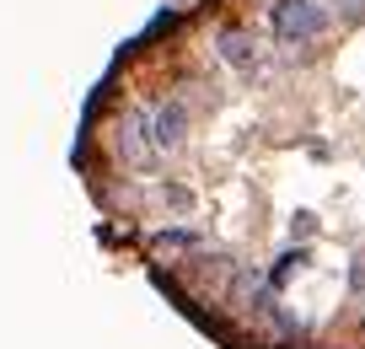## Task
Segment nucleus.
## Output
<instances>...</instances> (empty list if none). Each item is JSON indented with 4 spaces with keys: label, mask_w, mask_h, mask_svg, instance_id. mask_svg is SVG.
<instances>
[{
    "label": "nucleus",
    "mask_w": 365,
    "mask_h": 349,
    "mask_svg": "<svg viewBox=\"0 0 365 349\" xmlns=\"http://www.w3.org/2000/svg\"><path fill=\"white\" fill-rule=\"evenodd\" d=\"M113 156L129 172H156L161 146H156V124H150V108H124L113 118Z\"/></svg>",
    "instance_id": "f257e3e1"
},
{
    "label": "nucleus",
    "mask_w": 365,
    "mask_h": 349,
    "mask_svg": "<svg viewBox=\"0 0 365 349\" xmlns=\"http://www.w3.org/2000/svg\"><path fill=\"white\" fill-rule=\"evenodd\" d=\"M322 27H328V6L322 0H274L269 6L274 44H301V38H317Z\"/></svg>",
    "instance_id": "f03ea898"
},
{
    "label": "nucleus",
    "mask_w": 365,
    "mask_h": 349,
    "mask_svg": "<svg viewBox=\"0 0 365 349\" xmlns=\"http://www.w3.org/2000/svg\"><path fill=\"white\" fill-rule=\"evenodd\" d=\"M150 124H156V146H161V156H172V151H182L188 146V102L182 97H172V102H156L150 108Z\"/></svg>",
    "instance_id": "7ed1b4c3"
},
{
    "label": "nucleus",
    "mask_w": 365,
    "mask_h": 349,
    "mask_svg": "<svg viewBox=\"0 0 365 349\" xmlns=\"http://www.w3.org/2000/svg\"><path fill=\"white\" fill-rule=\"evenodd\" d=\"M215 49H220V59H226L231 70H258V44H252L247 33H220Z\"/></svg>",
    "instance_id": "20e7f679"
},
{
    "label": "nucleus",
    "mask_w": 365,
    "mask_h": 349,
    "mask_svg": "<svg viewBox=\"0 0 365 349\" xmlns=\"http://www.w3.org/2000/svg\"><path fill=\"white\" fill-rule=\"evenodd\" d=\"M150 248H156V253H205V237L188 231V226H167V231H156Z\"/></svg>",
    "instance_id": "39448f33"
},
{
    "label": "nucleus",
    "mask_w": 365,
    "mask_h": 349,
    "mask_svg": "<svg viewBox=\"0 0 365 349\" xmlns=\"http://www.w3.org/2000/svg\"><path fill=\"white\" fill-rule=\"evenodd\" d=\"M301 269H307V253H285V258H279V263L269 269V285H274V290H285V285L296 280Z\"/></svg>",
    "instance_id": "423d86ee"
},
{
    "label": "nucleus",
    "mask_w": 365,
    "mask_h": 349,
    "mask_svg": "<svg viewBox=\"0 0 365 349\" xmlns=\"http://www.w3.org/2000/svg\"><path fill=\"white\" fill-rule=\"evenodd\" d=\"M349 290L365 301V253H354V263H349Z\"/></svg>",
    "instance_id": "0eeeda50"
},
{
    "label": "nucleus",
    "mask_w": 365,
    "mask_h": 349,
    "mask_svg": "<svg viewBox=\"0 0 365 349\" xmlns=\"http://www.w3.org/2000/svg\"><path fill=\"white\" fill-rule=\"evenodd\" d=\"M339 6V16H349V22H365V0H333Z\"/></svg>",
    "instance_id": "6e6552de"
},
{
    "label": "nucleus",
    "mask_w": 365,
    "mask_h": 349,
    "mask_svg": "<svg viewBox=\"0 0 365 349\" xmlns=\"http://www.w3.org/2000/svg\"><path fill=\"white\" fill-rule=\"evenodd\" d=\"M360 306H365V301H360Z\"/></svg>",
    "instance_id": "1a4fd4ad"
}]
</instances>
